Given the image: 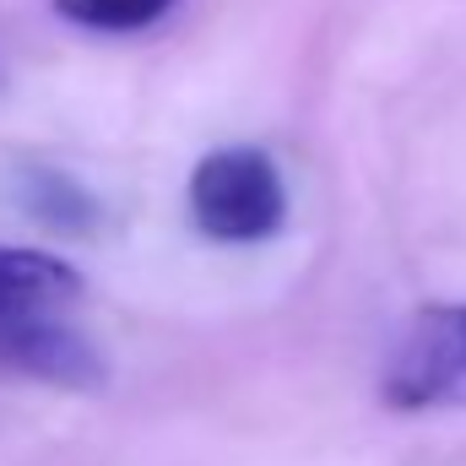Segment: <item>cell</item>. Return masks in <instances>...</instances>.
Wrapping results in <instances>:
<instances>
[{
  "label": "cell",
  "mask_w": 466,
  "mask_h": 466,
  "mask_svg": "<svg viewBox=\"0 0 466 466\" xmlns=\"http://www.w3.org/2000/svg\"><path fill=\"white\" fill-rule=\"evenodd\" d=\"M0 369L71 385V390L104 385V358L55 315H0Z\"/></svg>",
  "instance_id": "3957f363"
},
{
  "label": "cell",
  "mask_w": 466,
  "mask_h": 466,
  "mask_svg": "<svg viewBox=\"0 0 466 466\" xmlns=\"http://www.w3.org/2000/svg\"><path fill=\"white\" fill-rule=\"evenodd\" d=\"M82 293V271L44 249L0 244V315H49Z\"/></svg>",
  "instance_id": "277c9868"
},
{
  "label": "cell",
  "mask_w": 466,
  "mask_h": 466,
  "mask_svg": "<svg viewBox=\"0 0 466 466\" xmlns=\"http://www.w3.org/2000/svg\"><path fill=\"white\" fill-rule=\"evenodd\" d=\"M22 196H27V207H33L44 223H55V228H66V233L93 228V218H98L93 196H87L76 179L55 174V168H33V174L22 179Z\"/></svg>",
  "instance_id": "5b68a950"
},
{
  "label": "cell",
  "mask_w": 466,
  "mask_h": 466,
  "mask_svg": "<svg viewBox=\"0 0 466 466\" xmlns=\"http://www.w3.org/2000/svg\"><path fill=\"white\" fill-rule=\"evenodd\" d=\"M55 11L87 33H141L157 16H168L174 0H55Z\"/></svg>",
  "instance_id": "8992f818"
},
{
  "label": "cell",
  "mask_w": 466,
  "mask_h": 466,
  "mask_svg": "<svg viewBox=\"0 0 466 466\" xmlns=\"http://www.w3.org/2000/svg\"><path fill=\"white\" fill-rule=\"evenodd\" d=\"M380 396L396 412L466 407V304H434L412 315L390 348Z\"/></svg>",
  "instance_id": "7a4b0ae2"
},
{
  "label": "cell",
  "mask_w": 466,
  "mask_h": 466,
  "mask_svg": "<svg viewBox=\"0 0 466 466\" xmlns=\"http://www.w3.org/2000/svg\"><path fill=\"white\" fill-rule=\"evenodd\" d=\"M190 218L218 244H260L288 223V185L260 147H218L190 168Z\"/></svg>",
  "instance_id": "6da1fadb"
}]
</instances>
